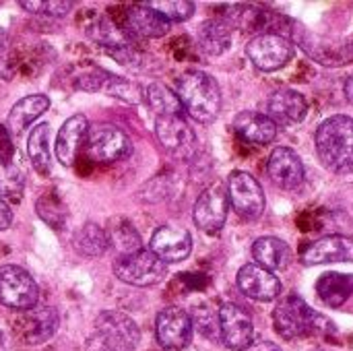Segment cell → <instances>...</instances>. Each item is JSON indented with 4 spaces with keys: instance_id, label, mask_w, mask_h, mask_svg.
Instances as JSON below:
<instances>
[{
    "instance_id": "30",
    "label": "cell",
    "mask_w": 353,
    "mask_h": 351,
    "mask_svg": "<svg viewBox=\"0 0 353 351\" xmlns=\"http://www.w3.org/2000/svg\"><path fill=\"white\" fill-rule=\"evenodd\" d=\"M25 188V174L14 159L0 157V199L19 203Z\"/></svg>"
},
{
    "instance_id": "25",
    "label": "cell",
    "mask_w": 353,
    "mask_h": 351,
    "mask_svg": "<svg viewBox=\"0 0 353 351\" xmlns=\"http://www.w3.org/2000/svg\"><path fill=\"white\" fill-rule=\"evenodd\" d=\"M319 298L331 306L339 308L353 296V275L350 273H325L316 281Z\"/></svg>"
},
{
    "instance_id": "11",
    "label": "cell",
    "mask_w": 353,
    "mask_h": 351,
    "mask_svg": "<svg viewBox=\"0 0 353 351\" xmlns=\"http://www.w3.org/2000/svg\"><path fill=\"white\" fill-rule=\"evenodd\" d=\"M155 335L163 350L182 351L192 341V319L178 306L163 308L155 319Z\"/></svg>"
},
{
    "instance_id": "21",
    "label": "cell",
    "mask_w": 353,
    "mask_h": 351,
    "mask_svg": "<svg viewBox=\"0 0 353 351\" xmlns=\"http://www.w3.org/2000/svg\"><path fill=\"white\" fill-rule=\"evenodd\" d=\"M89 130V120L83 114H74L70 116L62 128L58 130L56 137V159L62 166H72Z\"/></svg>"
},
{
    "instance_id": "10",
    "label": "cell",
    "mask_w": 353,
    "mask_h": 351,
    "mask_svg": "<svg viewBox=\"0 0 353 351\" xmlns=\"http://www.w3.org/2000/svg\"><path fill=\"white\" fill-rule=\"evenodd\" d=\"M219 335L225 348L232 351H246L254 341L252 317L238 304H223L217 314Z\"/></svg>"
},
{
    "instance_id": "1",
    "label": "cell",
    "mask_w": 353,
    "mask_h": 351,
    "mask_svg": "<svg viewBox=\"0 0 353 351\" xmlns=\"http://www.w3.org/2000/svg\"><path fill=\"white\" fill-rule=\"evenodd\" d=\"M316 153L321 163L333 174L353 172V118L337 114L327 118L316 130Z\"/></svg>"
},
{
    "instance_id": "9",
    "label": "cell",
    "mask_w": 353,
    "mask_h": 351,
    "mask_svg": "<svg viewBox=\"0 0 353 351\" xmlns=\"http://www.w3.org/2000/svg\"><path fill=\"white\" fill-rule=\"evenodd\" d=\"M228 199L244 219H259L265 211V192L248 172H232L228 178Z\"/></svg>"
},
{
    "instance_id": "17",
    "label": "cell",
    "mask_w": 353,
    "mask_h": 351,
    "mask_svg": "<svg viewBox=\"0 0 353 351\" xmlns=\"http://www.w3.org/2000/svg\"><path fill=\"white\" fill-rule=\"evenodd\" d=\"M300 259L308 267L323 263H353V238L339 234L319 238L302 250Z\"/></svg>"
},
{
    "instance_id": "37",
    "label": "cell",
    "mask_w": 353,
    "mask_h": 351,
    "mask_svg": "<svg viewBox=\"0 0 353 351\" xmlns=\"http://www.w3.org/2000/svg\"><path fill=\"white\" fill-rule=\"evenodd\" d=\"M250 351H281V350H279V345H275L273 341H261V343L252 345Z\"/></svg>"
},
{
    "instance_id": "4",
    "label": "cell",
    "mask_w": 353,
    "mask_h": 351,
    "mask_svg": "<svg viewBox=\"0 0 353 351\" xmlns=\"http://www.w3.org/2000/svg\"><path fill=\"white\" fill-rule=\"evenodd\" d=\"M114 275L122 283L134 288H151L165 279L168 265L149 248H141L130 254H120L114 263Z\"/></svg>"
},
{
    "instance_id": "2",
    "label": "cell",
    "mask_w": 353,
    "mask_h": 351,
    "mask_svg": "<svg viewBox=\"0 0 353 351\" xmlns=\"http://www.w3.org/2000/svg\"><path fill=\"white\" fill-rule=\"evenodd\" d=\"M182 108L201 124H211L221 110V91L217 81L203 70H188L178 79L176 91Z\"/></svg>"
},
{
    "instance_id": "31",
    "label": "cell",
    "mask_w": 353,
    "mask_h": 351,
    "mask_svg": "<svg viewBox=\"0 0 353 351\" xmlns=\"http://www.w3.org/2000/svg\"><path fill=\"white\" fill-rule=\"evenodd\" d=\"M99 91H103L105 95H112V97H120L128 103H139L145 97L143 89L137 83H132L124 77H116L112 72H105Z\"/></svg>"
},
{
    "instance_id": "3",
    "label": "cell",
    "mask_w": 353,
    "mask_h": 351,
    "mask_svg": "<svg viewBox=\"0 0 353 351\" xmlns=\"http://www.w3.org/2000/svg\"><path fill=\"white\" fill-rule=\"evenodd\" d=\"M273 325L283 339H300L331 329V321L312 310L300 296H288L277 304Z\"/></svg>"
},
{
    "instance_id": "38",
    "label": "cell",
    "mask_w": 353,
    "mask_h": 351,
    "mask_svg": "<svg viewBox=\"0 0 353 351\" xmlns=\"http://www.w3.org/2000/svg\"><path fill=\"white\" fill-rule=\"evenodd\" d=\"M345 95H347V101L353 106V72L345 81Z\"/></svg>"
},
{
    "instance_id": "29",
    "label": "cell",
    "mask_w": 353,
    "mask_h": 351,
    "mask_svg": "<svg viewBox=\"0 0 353 351\" xmlns=\"http://www.w3.org/2000/svg\"><path fill=\"white\" fill-rule=\"evenodd\" d=\"M145 99H147L149 108L157 114V118L182 116V103H180L178 95L163 83H151L145 89Z\"/></svg>"
},
{
    "instance_id": "33",
    "label": "cell",
    "mask_w": 353,
    "mask_h": 351,
    "mask_svg": "<svg viewBox=\"0 0 353 351\" xmlns=\"http://www.w3.org/2000/svg\"><path fill=\"white\" fill-rule=\"evenodd\" d=\"M147 4L157 10L165 21H188L194 14V4L188 0H157Z\"/></svg>"
},
{
    "instance_id": "26",
    "label": "cell",
    "mask_w": 353,
    "mask_h": 351,
    "mask_svg": "<svg viewBox=\"0 0 353 351\" xmlns=\"http://www.w3.org/2000/svg\"><path fill=\"white\" fill-rule=\"evenodd\" d=\"M196 39H199V46L205 54L221 56L232 46V31H230V25L225 21L211 19L199 27Z\"/></svg>"
},
{
    "instance_id": "35",
    "label": "cell",
    "mask_w": 353,
    "mask_h": 351,
    "mask_svg": "<svg viewBox=\"0 0 353 351\" xmlns=\"http://www.w3.org/2000/svg\"><path fill=\"white\" fill-rule=\"evenodd\" d=\"M0 157L4 159H14V145L10 139V132L6 126H0Z\"/></svg>"
},
{
    "instance_id": "36",
    "label": "cell",
    "mask_w": 353,
    "mask_h": 351,
    "mask_svg": "<svg viewBox=\"0 0 353 351\" xmlns=\"http://www.w3.org/2000/svg\"><path fill=\"white\" fill-rule=\"evenodd\" d=\"M10 223H12V209L8 207L6 201L0 199V232L10 228Z\"/></svg>"
},
{
    "instance_id": "8",
    "label": "cell",
    "mask_w": 353,
    "mask_h": 351,
    "mask_svg": "<svg viewBox=\"0 0 353 351\" xmlns=\"http://www.w3.org/2000/svg\"><path fill=\"white\" fill-rule=\"evenodd\" d=\"M246 54L256 68L265 72H273L283 68L294 58V43L290 37L269 31L252 37L250 43L246 46Z\"/></svg>"
},
{
    "instance_id": "27",
    "label": "cell",
    "mask_w": 353,
    "mask_h": 351,
    "mask_svg": "<svg viewBox=\"0 0 353 351\" xmlns=\"http://www.w3.org/2000/svg\"><path fill=\"white\" fill-rule=\"evenodd\" d=\"M27 153L31 159L33 170L41 176L48 178L52 172V155H50V124L41 122L37 124L31 134H29V143H27Z\"/></svg>"
},
{
    "instance_id": "13",
    "label": "cell",
    "mask_w": 353,
    "mask_h": 351,
    "mask_svg": "<svg viewBox=\"0 0 353 351\" xmlns=\"http://www.w3.org/2000/svg\"><path fill=\"white\" fill-rule=\"evenodd\" d=\"M155 134L161 143V147L178 159H188L196 149V134L188 126V122L182 116H168L157 118L155 122Z\"/></svg>"
},
{
    "instance_id": "5",
    "label": "cell",
    "mask_w": 353,
    "mask_h": 351,
    "mask_svg": "<svg viewBox=\"0 0 353 351\" xmlns=\"http://www.w3.org/2000/svg\"><path fill=\"white\" fill-rule=\"evenodd\" d=\"M83 151L95 163H114L132 153V143L114 124H95L87 130Z\"/></svg>"
},
{
    "instance_id": "20",
    "label": "cell",
    "mask_w": 353,
    "mask_h": 351,
    "mask_svg": "<svg viewBox=\"0 0 353 351\" xmlns=\"http://www.w3.org/2000/svg\"><path fill=\"white\" fill-rule=\"evenodd\" d=\"M124 31L134 37H163L170 31V21H165L157 10H153L147 2L132 4L124 12Z\"/></svg>"
},
{
    "instance_id": "15",
    "label": "cell",
    "mask_w": 353,
    "mask_h": 351,
    "mask_svg": "<svg viewBox=\"0 0 353 351\" xmlns=\"http://www.w3.org/2000/svg\"><path fill=\"white\" fill-rule=\"evenodd\" d=\"M267 172L269 178L283 190H298L306 180V170L302 159L294 149L288 147L273 149V153L269 155Z\"/></svg>"
},
{
    "instance_id": "12",
    "label": "cell",
    "mask_w": 353,
    "mask_h": 351,
    "mask_svg": "<svg viewBox=\"0 0 353 351\" xmlns=\"http://www.w3.org/2000/svg\"><path fill=\"white\" fill-rule=\"evenodd\" d=\"M228 205V188L221 182L207 186L194 203V223L207 234H217L225 225Z\"/></svg>"
},
{
    "instance_id": "18",
    "label": "cell",
    "mask_w": 353,
    "mask_h": 351,
    "mask_svg": "<svg viewBox=\"0 0 353 351\" xmlns=\"http://www.w3.org/2000/svg\"><path fill=\"white\" fill-rule=\"evenodd\" d=\"M238 288L244 296L256 300V302H271L281 292V281L267 269H263L256 263L244 265L238 271Z\"/></svg>"
},
{
    "instance_id": "34",
    "label": "cell",
    "mask_w": 353,
    "mask_h": 351,
    "mask_svg": "<svg viewBox=\"0 0 353 351\" xmlns=\"http://www.w3.org/2000/svg\"><path fill=\"white\" fill-rule=\"evenodd\" d=\"M25 10L29 12H37V14H46V17H66L72 8V2L68 0H52V2H27V0H21L19 2Z\"/></svg>"
},
{
    "instance_id": "16",
    "label": "cell",
    "mask_w": 353,
    "mask_h": 351,
    "mask_svg": "<svg viewBox=\"0 0 353 351\" xmlns=\"http://www.w3.org/2000/svg\"><path fill=\"white\" fill-rule=\"evenodd\" d=\"M149 250L159 257L165 265L180 263L190 257L192 252V238L184 228L176 225H161L153 232Z\"/></svg>"
},
{
    "instance_id": "19",
    "label": "cell",
    "mask_w": 353,
    "mask_h": 351,
    "mask_svg": "<svg viewBox=\"0 0 353 351\" xmlns=\"http://www.w3.org/2000/svg\"><path fill=\"white\" fill-rule=\"evenodd\" d=\"M308 101L294 89H279L267 99V116L279 126H296L306 118Z\"/></svg>"
},
{
    "instance_id": "28",
    "label": "cell",
    "mask_w": 353,
    "mask_h": 351,
    "mask_svg": "<svg viewBox=\"0 0 353 351\" xmlns=\"http://www.w3.org/2000/svg\"><path fill=\"white\" fill-rule=\"evenodd\" d=\"M72 246H74V250L79 254L89 257V259H97V257L108 252L110 238H108V232L101 225L89 221L81 230H77V234L72 238Z\"/></svg>"
},
{
    "instance_id": "7",
    "label": "cell",
    "mask_w": 353,
    "mask_h": 351,
    "mask_svg": "<svg viewBox=\"0 0 353 351\" xmlns=\"http://www.w3.org/2000/svg\"><path fill=\"white\" fill-rule=\"evenodd\" d=\"M39 288L35 279L17 265L0 267V304L25 312L37 304Z\"/></svg>"
},
{
    "instance_id": "22",
    "label": "cell",
    "mask_w": 353,
    "mask_h": 351,
    "mask_svg": "<svg viewBox=\"0 0 353 351\" xmlns=\"http://www.w3.org/2000/svg\"><path fill=\"white\" fill-rule=\"evenodd\" d=\"M234 128L238 137H242L246 143L252 145H267L277 134V124L261 112H240L234 118Z\"/></svg>"
},
{
    "instance_id": "32",
    "label": "cell",
    "mask_w": 353,
    "mask_h": 351,
    "mask_svg": "<svg viewBox=\"0 0 353 351\" xmlns=\"http://www.w3.org/2000/svg\"><path fill=\"white\" fill-rule=\"evenodd\" d=\"M108 238H110V244H114L120 250V254H130L143 248L139 232L128 221H116L110 228Z\"/></svg>"
},
{
    "instance_id": "14",
    "label": "cell",
    "mask_w": 353,
    "mask_h": 351,
    "mask_svg": "<svg viewBox=\"0 0 353 351\" xmlns=\"http://www.w3.org/2000/svg\"><path fill=\"white\" fill-rule=\"evenodd\" d=\"M56 329H58V312L50 306H33L21 312V317L14 323L17 337L27 345L46 343L48 339L54 337Z\"/></svg>"
},
{
    "instance_id": "24",
    "label": "cell",
    "mask_w": 353,
    "mask_h": 351,
    "mask_svg": "<svg viewBox=\"0 0 353 351\" xmlns=\"http://www.w3.org/2000/svg\"><path fill=\"white\" fill-rule=\"evenodd\" d=\"M50 108V97L48 95H27L19 99L12 110L8 112L6 118V130L10 134H21L33 120H37L46 110Z\"/></svg>"
},
{
    "instance_id": "6",
    "label": "cell",
    "mask_w": 353,
    "mask_h": 351,
    "mask_svg": "<svg viewBox=\"0 0 353 351\" xmlns=\"http://www.w3.org/2000/svg\"><path fill=\"white\" fill-rule=\"evenodd\" d=\"M95 331L99 341L110 351H137L141 343L139 325L124 312L103 310L95 319Z\"/></svg>"
},
{
    "instance_id": "23",
    "label": "cell",
    "mask_w": 353,
    "mask_h": 351,
    "mask_svg": "<svg viewBox=\"0 0 353 351\" xmlns=\"http://www.w3.org/2000/svg\"><path fill=\"white\" fill-rule=\"evenodd\" d=\"M252 257H254L256 265H261L263 269H267L271 273L288 269L292 263L290 246L281 238H273V236L259 238L252 246Z\"/></svg>"
}]
</instances>
